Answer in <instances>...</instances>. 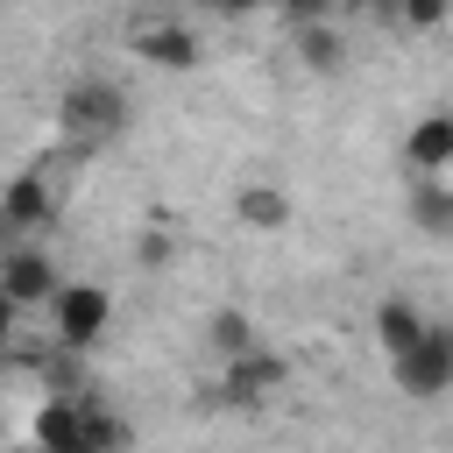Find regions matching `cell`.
I'll return each mask as SVG.
<instances>
[{
    "instance_id": "cell-7",
    "label": "cell",
    "mask_w": 453,
    "mask_h": 453,
    "mask_svg": "<svg viewBox=\"0 0 453 453\" xmlns=\"http://www.w3.org/2000/svg\"><path fill=\"white\" fill-rule=\"evenodd\" d=\"M57 283H64V276H57V262H50L42 248H0V290H7L21 311H28V304H50Z\"/></svg>"
},
{
    "instance_id": "cell-3",
    "label": "cell",
    "mask_w": 453,
    "mask_h": 453,
    "mask_svg": "<svg viewBox=\"0 0 453 453\" xmlns=\"http://www.w3.org/2000/svg\"><path fill=\"white\" fill-rule=\"evenodd\" d=\"M283 382H290V361L269 354V347H255V354H241V361H219V375H212V403H219V411H262Z\"/></svg>"
},
{
    "instance_id": "cell-4",
    "label": "cell",
    "mask_w": 453,
    "mask_h": 453,
    "mask_svg": "<svg viewBox=\"0 0 453 453\" xmlns=\"http://www.w3.org/2000/svg\"><path fill=\"white\" fill-rule=\"evenodd\" d=\"M389 382H396L403 396H418V403L446 396V389H453V326H425V340L389 361Z\"/></svg>"
},
{
    "instance_id": "cell-14",
    "label": "cell",
    "mask_w": 453,
    "mask_h": 453,
    "mask_svg": "<svg viewBox=\"0 0 453 453\" xmlns=\"http://www.w3.org/2000/svg\"><path fill=\"white\" fill-rule=\"evenodd\" d=\"M85 439H92V453H127V446H134V425H127L120 411H106V403L85 396Z\"/></svg>"
},
{
    "instance_id": "cell-18",
    "label": "cell",
    "mask_w": 453,
    "mask_h": 453,
    "mask_svg": "<svg viewBox=\"0 0 453 453\" xmlns=\"http://www.w3.org/2000/svg\"><path fill=\"white\" fill-rule=\"evenodd\" d=\"M170 255H177V234H170L163 219H149V226H142V262H149V269H163Z\"/></svg>"
},
{
    "instance_id": "cell-13",
    "label": "cell",
    "mask_w": 453,
    "mask_h": 453,
    "mask_svg": "<svg viewBox=\"0 0 453 453\" xmlns=\"http://www.w3.org/2000/svg\"><path fill=\"white\" fill-rule=\"evenodd\" d=\"M205 347H212L219 361H241V354H255L262 340H255V319H248V311H212V319H205Z\"/></svg>"
},
{
    "instance_id": "cell-22",
    "label": "cell",
    "mask_w": 453,
    "mask_h": 453,
    "mask_svg": "<svg viewBox=\"0 0 453 453\" xmlns=\"http://www.w3.org/2000/svg\"><path fill=\"white\" fill-rule=\"evenodd\" d=\"M396 7H403V0H375L368 14H382V21H396Z\"/></svg>"
},
{
    "instance_id": "cell-6",
    "label": "cell",
    "mask_w": 453,
    "mask_h": 453,
    "mask_svg": "<svg viewBox=\"0 0 453 453\" xmlns=\"http://www.w3.org/2000/svg\"><path fill=\"white\" fill-rule=\"evenodd\" d=\"M42 226H57V191L35 170L7 177L0 184V234H42Z\"/></svg>"
},
{
    "instance_id": "cell-1",
    "label": "cell",
    "mask_w": 453,
    "mask_h": 453,
    "mask_svg": "<svg viewBox=\"0 0 453 453\" xmlns=\"http://www.w3.org/2000/svg\"><path fill=\"white\" fill-rule=\"evenodd\" d=\"M106 326H113V290L106 283H57V297H50V340L64 354L99 347Z\"/></svg>"
},
{
    "instance_id": "cell-16",
    "label": "cell",
    "mask_w": 453,
    "mask_h": 453,
    "mask_svg": "<svg viewBox=\"0 0 453 453\" xmlns=\"http://www.w3.org/2000/svg\"><path fill=\"white\" fill-rule=\"evenodd\" d=\"M262 7H276V21H283V28H311V21H340V14H333V0H262Z\"/></svg>"
},
{
    "instance_id": "cell-12",
    "label": "cell",
    "mask_w": 453,
    "mask_h": 453,
    "mask_svg": "<svg viewBox=\"0 0 453 453\" xmlns=\"http://www.w3.org/2000/svg\"><path fill=\"white\" fill-rule=\"evenodd\" d=\"M290 42H297V64H304V71H319V78H333V71L347 64L340 21H311V28H290Z\"/></svg>"
},
{
    "instance_id": "cell-19",
    "label": "cell",
    "mask_w": 453,
    "mask_h": 453,
    "mask_svg": "<svg viewBox=\"0 0 453 453\" xmlns=\"http://www.w3.org/2000/svg\"><path fill=\"white\" fill-rule=\"evenodd\" d=\"M198 7H205V14H226V21H241V14H255L262 0H198Z\"/></svg>"
},
{
    "instance_id": "cell-5",
    "label": "cell",
    "mask_w": 453,
    "mask_h": 453,
    "mask_svg": "<svg viewBox=\"0 0 453 453\" xmlns=\"http://www.w3.org/2000/svg\"><path fill=\"white\" fill-rule=\"evenodd\" d=\"M403 163L418 184H446L453 177V106H425L403 134Z\"/></svg>"
},
{
    "instance_id": "cell-8",
    "label": "cell",
    "mask_w": 453,
    "mask_h": 453,
    "mask_svg": "<svg viewBox=\"0 0 453 453\" xmlns=\"http://www.w3.org/2000/svg\"><path fill=\"white\" fill-rule=\"evenodd\" d=\"M35 453H92V439H85V396H50L35 411Z\"/></svg>"
},
{
    "instance_id": "cell-15",
    "label": "cell",
    "mask_w": 453,
    "mask_h": 453,
    "mask_svg": "<svg viewBox=\"0 0 453 453\" xmlns=\"http://www.w3.org/2000/svg\"><path fill=\"white\" fill-rule=\"evenodd\" d=\"M411 219H418L425 234H439V241H446V234H453V191H446V184H418Z\"/></svg>"
},
{
    "instance_id": "cell-17",
    "label": "cell",
    "mask_w": 453,
    "mask_h": 453,
    "mask_svg": "<svg viewBox=\"0 0 453 453\" xmlns=\"http://www.w3.org/2000/svg\"><path fill=\"white\" fill-rule=\"evenodd\" d=\"M453 14V0H403L396 7V28H439Z\"/></svg>"
},
{
    "instance_id": "cell-2",
    "label": "cell",
    "mask_w": 453,
    "mask_h": 453,
    "mask_svg": "<svg viewBox=\"0 0 453 453\" xmlns=\"http://www.w3.org/2000/svg\"><path fill=\"white\" fill-rule=\"evenodd\" d=\"M57 127L71 142H113L127 127V92L113 78H78L64 99H57Z\"/></svg>"
},
{
    "instance_id": "cell-11",
    "label": "cell",
    "mask_w": 453,
    "mask_h": 453,
    "mask_svg": "<svg viewBox=\"0 0 453 453\" xmlns=\"http://www.w3.org/2000/svg\"><path fill=\"white\" fill-rule=\"evenodd\" d=\"M425 326H432V319H425L411 297H382V304H375V347H382L389 361H396L403 347H418V340H425Z\"/></svg>"
},
{
    "instance_id": "cell-10",
    "label": "cell",
    "mask_w": 453,
    "mask_h": 453,
    "mask_svg": "<svg viewBox=\"0 0 453 453\" xmlns=\"http://www.w3.org/2000/svg\"><path fill=\"white\" fill-rule=\"evenodd\" d=\"M134 50H142L149 64H163V71H191V64H198V35H191L184 21H149V28L134 35Z\"/></svg>"
},
{
    "instance_id": "cell-9",
    "label": "cell",
    "mask_w": 453,
    "mask_h": 453,
    "mask_svg": "<svg viewBox=\"0 0 453 453\" xmlns=\"http://www.w3.org/2000/svg\"><path fill=\"white\" fill-rule=\"evenodd\" d=\"M234 219H241L248 234H283V226H290V191L269 184V177H248V184L234 191Z\"/></svg>"
},
{
    "instance_id": "cell-21",
    "label": "cell",
    "mask_w": 453,
    "mask_h": 453,
    "mask_svg": "<svg viewBox=\"0 0 453 453\" xmlns=\"http://www.w3.org/2000/svg\"><path fill=\"white\" fill-rule=\"evenodd\" d=\"M375 0H333V14H368Z\"/></svg>"
},
{
    "instance_id": "cell-20",
    "label": "cell",
    "mask_w": 453,
    "mask_h": 453,
    "mask_svg": "<svg viewBox=\"0 0 453 453\" xmlns=\"http://www.w3.org/2000/svg\"><path fill=\"white\" fill-rule=\"evenodd\" d=\"M14 319H21V304H14V297H7V290H0V347H7V340H14Z\"/></svg>"
}]
</instances>
